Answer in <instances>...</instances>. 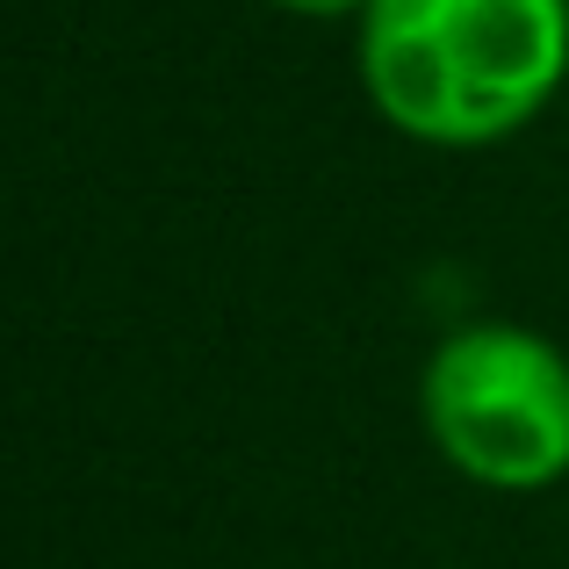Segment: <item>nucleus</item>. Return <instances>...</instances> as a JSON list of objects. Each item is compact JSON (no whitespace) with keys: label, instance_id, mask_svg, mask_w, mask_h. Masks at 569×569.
Instances as JSON below:
<instances>
[{"label":"nucleus","instance_id":"nucleus-1","mask_svg":"<svg viewBox=\"0 0 569 569\" xmlns=\"http://www.w3.org/2000/svg\"><path fill=\"white\" fill-rule=\"evenodd\" d=\"M361 94L432 152L505 144L569 80V0H368L353 22Z\"/></svg>","mask_w":569,"mask_h":569},{"label":"nucleus","instance_id":"nucleus-3","mask_svg":"<svg viewBox=\"0 0 569 569\" xmlns=\"http://www.w3.org/2000/svg\"><path fill=\"white\" fill-rule=\"evenodd\" d=\"M281 14H303V22H361L368 0H267Z\"/></svg>","mask_w":569,"mask_h":569},{"label":"nucleus","instance_id":"nucleus-2","mask_svg":"<svg viewBox=\"0 0 569 569\" xmlns=\"http://www.w3.org/2000/svg\"><path fill=\"white\" fill-rule=\"evenodd\" d=\"M418 411L440 461L483 490L527 498L569 476V353L533 325H455L418 376Z\"/></svg>","mask_w":569,"mask_h":569}]
</instances>
